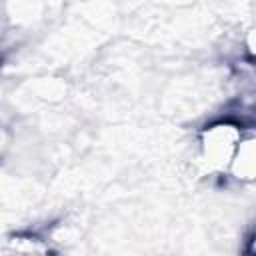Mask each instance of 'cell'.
<instances>
[{
	"mask_svg": "<svg viewBox=\"0 0 256 256\" xmlns=\"http://www.w3.org/2000/svg\"><path fill=\"white\" fill-rule=\"evenodd\" d=\"M242 128L234 122H214L200 132L198 162L206 174H222L230 170Z\"/></svg>",
	"mask_w": 256,
	"mask_h": 256,
	"instance_id": "1",
	"label": "cell"
},
{
	"mask_svg": "<svg viewBox=\"0 0 256 256\" xmlns=\"http://www.w3.org/2000/svg\"><path fill=\"white\" fill-rule=\"evenodd\" d=\"M228 172L232 174V178L240 182H256V128L246 132L242 130V136Z\"/></svg>",
	"mask_w": 256,
	"mask_h": 256,
	"instance_id": "2",
	"label": "cell"
},
{
	"mask_svg": "<svg viewBox=\"0 0 256 256\" xmlns=\"http://www.w3.org/2000/svg\"><path fill=\"white\" fill-rule=\"evenodd\" d=\"M6 254H44L48 252V246L34 238V236H12L10 240L4 242V248H2Z\"/></svg>",
	"mask_w": 256,
	"mask_h": 256,
	"instance_id": "3",
	"label": "cell"
},
{
	"mask_svg": "<svg viewBox=\"0 0 256 256\" xmlns=\"http://www.w3.org/2000/svg\"><path fill=\"white\" fill-rule=\"evenodd\" d=\"M250 252H256V232H254V236L250 240Z\"/></svg>",
	"mask_w": 256,
	"mask_h": 256,
	"instance_id": "4",
	"label": "cell"
}]
</instances>
